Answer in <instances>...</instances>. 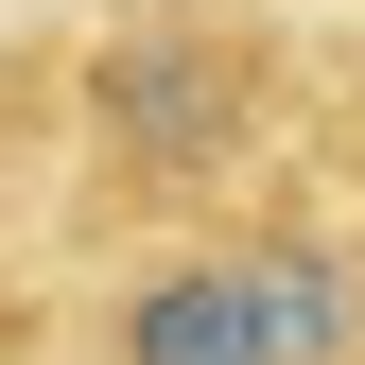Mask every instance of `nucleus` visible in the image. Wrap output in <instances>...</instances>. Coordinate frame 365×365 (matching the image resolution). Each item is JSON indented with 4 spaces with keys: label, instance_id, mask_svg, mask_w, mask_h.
Listing matches in <instances>:
<instances>
[{
    "label": "nucleus",
    "instance_id": "nucleus-1",
    "mask_svg": "<svg viewBox=\"0 0 365 365\" xmlns=\"http://www.w3.org/2000/svg\"><path fill=\"white\" fill-rule=\"evenodd\" d=\"M348 105H365V18H331V0H87V18H53L70 279L279 192Z\"/></svg>",
    "mask_w": 365,
    "mask_h": 365
},
{
    "label": "nucleus",
    "instance_id": "nucleus-2",
    "mask_svg": "<svg viewBox=\"0 0 365 365\" xmlns=\"http://www.w3.org/2000/svg\"><path fill=\"white\" fill-rule=\"evenodd\" d=\"M53 365H365V105L279 192L70 279Z\"/></svg>",
    "mask_w": 365,
    "mask_h": 365
},
{
    "label": "nucleus",
    "instance_id": "nucleus-3",
    "mask_svg": "<svg viewBox=\"0 0 365 365\" xmlns=\"http://www.w3.org/2000/svg\"><path fill=\"white\" fill-rule=\"evenodd\" d=\"M70 348V244H53V35H0V365Z\"/></svg>",
    "mask_w": 365,
    "mask_h": 365
},
{
    "label": "nucleus",
    "instance_id": "nucleus-4",
    "mask_svg": "<svg viewBox=\"0 0 365 365\" xmlns=\"http://www.w3.org/2000/svg\"><path fill=\"white\" fill-rule=\"evenodd\" d=\"M331 18H365V0H331Z\"/></svg>",
    "mask_w": 365,
    "mask_h": 365
}]
</instances>
